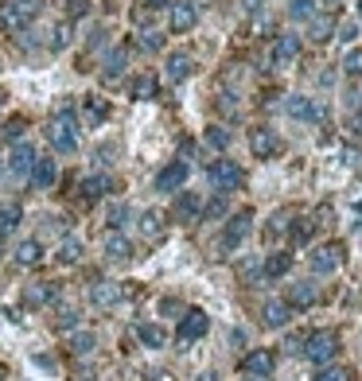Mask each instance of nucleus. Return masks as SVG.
Listing matches in <instances>:
<instances>
[{
  "instance_id": "f257e3e1",
  "label": "nucleus",
  "mask_w": 362,
  "mask_h": 381,
  "mask_svg": "<svg viewBox=\"0 0 362 381\" xmlns=\"http://www.w3.org/2000/svg\"><path fill=\"white\" fill-rule=\"evenodd\" d=\"M47 140L55 144V152H63V156L79 148V125H74V113H70V109H59V113L51 117Z\"/></svg>"
},
{
  "instance_id": "f03ea898",
  "label": "nucleus",
  "mask_w": 362,
  "mask_h": 381,
  "mask_svg": "<svg viewBox=\"0 0 362 381\" xmlns=\"http://www.w3.org/2000/svg\"><path fill=\"white\" fill-rule=\"evenodd\" d=\"M206 179H211V187H215V191L230 195V191H238V187L245 183V171L234 164V160H215V164L206 167Z\"/></svg>"
},
{
  "instance_id": "7ed1b4c3",
  "label": "nucleus",
  "mask_w": 362,
  "mask_h": 381,
  "mask_svg": "<svg viewBox=\"0 0 362 381\" xmlns=\"http://www.w3.org/2000/svg\"><path fill=\"white\" fill-rule=\"evenodd\" d=\"M335 354H339V335L335 331H312L308 339H304V358L315 362V366L331 362Z\"/></svg>"
},
{
  "instance_id": "20e7f679",
  "label": "nucleus",
  "mask_w": 362,
  "mask_h": 381,
  "mask_svg": "<svg viewBox=\"0 0 362 381\" xmlns=\"http://www.w3.org/2000/svg\"><path fill=\"white\" fill-rule=\"evenodd\" d=\"M35 16H40V0H8L0 8V24L4 28H28Z\"/></svg>"
},
{
  "instance_id": "39448f33",
  "label": "nucleus",
  "mask_w": 362,
  "mask_h": 381,
  "mask_svg": "<svg viewBox=\"0 0 362 381\" xmlns=\"http://www.w3.org/2000/svg\"><path fill=\"white\" fill-rule=\"evenodd\" d=\"M172 8V16H167V28L176 31V35H183V31H191L199 24V8L195 0H176V4H167Z\"/></svg>"
},
{
  "instance_id": "423d86ee",
  "label": "nucleus",
  "mask_w": 362,
  "mask_h": 381,
  "mask_svg": "<svg viewBox=\"0 0 362 381\" xmlns=\"http://www.w3.org/2000/svg\"><path fill=\"white\" fill-rule=\"evenodd\" d=\"M308 264H312V273H320V276H327V273H335L343 264V245L339 242H331V245H320L312 257H308Z\"/></svg>"
},
{
  "instance_id": "0eeeda50",
  "label": "nucleus",
  "mask_w": 362,
  "mask_h": 381,
  "mask_svg": "<svg viewBox=\"0 0 362 381\" xmlns=\"http://www.w3.org/2000/svg\"><path fill=\"white\" fill-rule=\"evenodd\" d=\"M273 370H277L273 350H249L242 358V373H249V378H273Z\"/></svg>"
},
{
  "instance_id": "6e6552de",
  "label": "nucleus",
  "mask_w": 362,
  "mask_h": 381,
  "mask_svg": "<svg viewBox=\"0 0 362 381\" xmlns=\"http://www.w3.org/2000/svg\"><path fill=\"white\" fill-rule=\"evenodd\" d=\"M206 327H211V319H206L203 307H191V312H183V323H179V342H195L206 335Z\"/></svg>"
},
{
  "instance_id": "1a4fd4ad",
  "label": "nucleus",
  "mask_w": 362,
  "mask_h": 381,
  "mask_svg": "<svg viewBox=\"0 0 362 381\" xmlns=\"http://www.w3.org/2000/svg\"><path fill=\"white\" fill-rule=\"evenodd\" d=\"M249 152H254L257 160H273L277 152H281V140H277V133L273 128H254V133H249Z\"/></svg>"
},
{
  "instance_id": "9d476101",
  "label": "nucleus",
  "mask_w": 362,
  "mask_h": 381,
  "mask_svg": "<svg viewBox=\"0 0 362 381\" xmlns=\"http://www.w3.org/2000/svg\"><path fill=\"white\" fill-rule=\"evenodd\" d=\"M273 67L277 70H284V67H293L296 59H300V35H277V43H273Z\"/></svg>"
},
{
  "instance_id": "9b49d317",
  "label": "nucleus",
  "mask_w": 362,
  "mask_h": 381,
  "mask_svg": "<svg viewBox=\"0 0 362 381\" xmlns=\"http://www.w3.org/2000/svg\"><path fill=\"white\" fill-rule=\"evenodd\" d=\"M249 226H254V210H238L222 234V249H238L245 242V234H249Z\"/></svg>"
},
{
  "instance_id": "f8f14e48",
  "label": "nucleus",
  "mask_w": 362,
  "mask_h": 381,
  "mask_svg": "<svg viewBox=\"0 0 362 381\" xmlns=\"http://www.w3.org/2000/svg\"><path fill=\"white\" fill-rule=\"evenodd\" d=\"M288 117L315 125V121H323V105L312 101V98H304V94H293V98H288Z\"/></svg>"
},
{
  "instance_id": "ddd939ff",
  "label": "nucleus",
  "mask_w": 362,
  "mask_h": 381,
  "mask_svg": "<svg viewBox=\"0 0 362 381\" xmlns=\"http://www.w3.org/2000/svg\"><path fill=\"white\" fill-rule=\"evenodd\" d=\"M35 148L28 144V140H16V144H12V160H8V167H12V176H31V167H35Z\"/></svg>"
},
{
  "instance_id": "4468645a",
  "label": "nucleus",
  "mask_w": 362,
  "mask_h": 381,
  "mask_svg": "<svg viewBox=\"0 0 362 381\" xmlns=\"http://www.w3.org/2000/svg\"><path fill=\"white\" fill-rule=\"evenodd\" d=\"M109 187H113V179H109V176H86V179L79 183V198H82L86 206H94L98 198H106Z\"/></svg>"
},
{
  "instance_id": "2eb2a0df",
  "label": "nucleus",
  "mask_w": 362,
  "mask_h": 381,
  "mask_svg": "<svg viewBox=\"0 0 362 381\" xmlns=\"http://www.w3.org/2000/svg\"><path fill=\"white\" fill-rule=\"evenodd\" d=\"M183 183H187V164H183V160L167 164L164 171L156 176V191H179Z\"/></svg>"
},
{
  "instance_id": "dca6fc26",
  "label": "nucleus",
  "mask_w": 362,
  "mask_h": 381,
  "mask_svg": "<svg viewBox=\"0 0 362 381\" xmlns=\"http://www.w3.org/2000/svg\"><path fill=\"white\" fill-rule=\"evenodd\" d=\"M191 70H195V59H191L187 51H176V55H167V70H164L167 82H183Z\"/></svg>"
},
{
  "instance_id": "f3484780",
  "label": "nucleus",
  "mask_w": 362,
  "mask_h": 381,
  "mask_svg": "<svg viewBox=\"0 0 362 381\" xmlns=\"http://www.w3.org/2000/svg\"><path fill=\"white\" fill-rule=\"evenodd\" d=\"M31 187H40V191H51L55 187V160L40 156L35 167H31Z\"/></svg>"
},
{
  "instance_id": "a211bd4d",
  "label": "nucleus",
  "mask_w": 362,
  "mask_h": 381,
  "mask_svg": "<svg viewBox=\"0 0 362 381\" xmlns=\"http://www.w3.org/2000/svg\"><path fill=\"white\" fill-rule=\"evenodd\" d=\"M288 315H293L288 300H269V303H265V327H284Z\"/></svg>"
},
{
  "instance_id": "6ab92c4d",
  "label": "nucleus",
  "mask_w": 362,
  "mask_h": 381,
  "mask_svg": "<svg viewBox=\"0 0 362 381\" xmlns=\"http://www.w3.org/2000/svg\"><path fill=\"white\" fill-rule=\"evenodd\" d=\"M203 214V203H199L195 191H183V198L176 203V218H183V222H195V218Z\"/></svg>"
},
{
  "instance_id": "aec40b11",
  "label": "nucleus",
  "mask_w": 362,
  "mask_h": 381,
  "mask_svg": "<svg viewBox=\"0 0 362 381\" xmlns=\"http://www.w3.org/2000/svg\"><path fill=\"white\" fill-rule=\"evenodd\" d=\"M90 300L98 303V307H113V303L121 300V288L117 284H94V288H90Z\"/></svg>"
},
{
  "instance_id": "412c9836",
  "label": "nucleus",
  "mask_w": 362,
  "mask_h": 381,
  "mask_svg": "<svg viewBox=\"0 0 362 381\" xmlns=\"http://www.w3.org/2000/svg\"><path fill=\"white\" fill-rule=\"evenodd\" d=\"M288 269H293V253H269V261H265L261 273L269 276V280H277V276H284Z\"/></svg>"
},
{
  "instance_id": "4be33fe9",
  "label": "nucleus",
  "mask_w": 362,
  "mask_h": 381,
  "mask_svg": "<svg viewBox=\"0 0 362 381\" xmlns=\"http://www.w3.org/2000/svg\"><path fill=\"white\" fill-rule=\"evenodd\" d=\"M315 296H320V292H315V284L304 280V284H296L293 292H288V307H312Z\"/></svg>"
},
{
  "instance_id": "5701e85b",
  "label": "nucleus",
  "mask_w": 362,
  "mask_h": 381,
  "mask_svg": "<svg viewBox=\"0 0 362 381\" xmlns=\"http://www.w3.org/2000/svg\"><path fill=\"white\" fill-rule=\"evenodd\" d=\"M82 109H86V121H90V125H101V121L109 117V105H106V98H98V94H90V98L82 101Z\"/></svg>"
},
{
  "instance_id": "b1692460",
  "label": "nucleus",
  "mask_w": 362,
  "mask_h": 381,
  "mask_svg": "<svg viewBox=\"0 0 362 381\" xmlns=\"http://www.w3.org/2000/svg\"><path fill=\"white\" fill-rule=\"evenodd\" d=\"M106 253L113 257V261H129V257H133V245H129V237L109 234V237H106Z\"/></svg>"
},
{
  "instance_id": "393cba45",
  "label": "nucleus",
  "mask_w": 362,
  "mask_h": 381,
  "mask_svg": "<svg viewBox=\"0 0 362 381\" xmlns=\"http://www.w3.org/2000/svg\"><path fill=\"white\" fill-rule=\"evenodd\" d=\"M82 261V242L79 237H63L59 242V264H79Z\"/></svg>"
},
{
  "instance_id": "a878e982",
  "label": "nucleus",
  "mask_w": 362,
  "mask_h": 381,
  "mask_svg": "<svg viewBox=\"0 0 362 381\" xmlns=\"http://www.w3.org/2000/svg\"><path fill=\"white\" fill-rule=\"evenodd\" d=\"M16 226H20V206H16V203L0 206V237H8Z\"/></svg>"
},
{
  "instance_id": "bb28decb",
  "label": "nucleus",
  "mask_w": 362,
  "mask_h": 381,
  "mask_svg": "<svg viewBox=\"0 0 362 381\" xmlns=\"http://www.w3.org/2000/svg\"><path fill=\"white\" fill-rule=\"evenodd\" d=\"M137 339L145 342V346H152V350H160V346H164V339H167V335L160 331V327H152V323H140V327H137Z\"/></svg>"
},
{
  "instance_id": "cd10ccee",
  "label": "nucleus",
  "mask_w": 362,
  "mask_h": 381,
  "mask_svg": "<svg viewBox=\"0 0 362 381\" xmlns=\"http://www.w3.org/2000/svg\"><path fill=\"white\" fill-rule=\"evenodd\" d=\"M308 24H312V40H315V43H327V40H331V31H335V20H331V16H312Z\"/></svg>"
},
{
  "instance_id": "c85d7f7f",
  "label": "nucleus",
  "mask_w": 362,
  "mask_h": 381,
  "mask_svg": "<svg viewBox=\"0 0 362 381\" xmlns=\"http://www.w3.org/2000/svg\"><path fill=\"white\" fill-rule=\"evenodd\" d=\"M133 98H137V101L156 98V78H152V74H140V78H133Z\"/></svg>"
},
{
  "instance_id": "c756f323",
  "label": "nucleus",
  "mask_w": 362,
  "mask_h": 381,
  "mask_svg": "<svg viewBox=\"0 0 362 381\" xmlns=\"http://www.w3.org/2000/svg\"><path fill=\"white\" fill-rule=\"evenodd\" d=\"M16 261H20V264H40V261H43L40 242H20V249H16Z\"/></svg>"
},
{
  "instance_id": "7c9ffc66",
  "label": "nucleus",
  "mask_w": 362,
  "mask_h": 381,
  "mask_svg": "<svg viewBox=\"0 0 362 381\" xmlns=\"http://www.w3.org/2000/svg\"><path fill=\"white\" fill-rule=\"evenodd\" d=\"M51 300V284H31L28 292H24V303L28 307H40V303H47Z\"/></svg>"
},
{
  "instance_id": "2f4dec72",
  "label": "nucleus",
  "mask_w": 362,
  "mask_h": 381,
  "mask_svg": "<svg viewBox=\"0 0 362 381\" xmlns=\"http://www.w3.org/2000/svg\"><path fill=\"white\" fill-rule=\"evenodd\" d=\"M140 230H145L148 237H160L164 234V218H160L156 210H148V214H140Z\"/></svg>"
},
{
  "instance_id": "473e14b6",
  "label": "nucleus",
  "mask_w": 362,
  "mask_h": 381,
  "mask_svg": "<svg viewBox=\"0 0 362 381\" xmlns=\"http://www.w3.org/2000/svg\"><path fill=\"white\" fill-rule=\"evenodd\" d=\"M288 16H293V20H312L315 16V0H293V8H288Z\"/></svg>"
},
{
  "instance_id": "72a5a7b5",
  "label": "nucleus",
  "mask_w": 362,
  "mask_h": 381,
  "mask_svg": "<svg viewBox=\"0 0 362 381\" xmlns=\"http://www.w3.org/2000/svg\"><path fill=\"white\" fill-rule=\"evenodd\" d=\"M312 230H315L312 218H296V226H293V242H296V245L312 242Z\"/></svg>"
},
{
  "instance_id": "f704fd0d",
  "label": "nucleus",
  "mask_w": 362,
  "mask_h": 381,
  "mask_svg": "<svg viewBox=\"0 0 362 381\" xmlns=\"http://www.w3.org/2000/svg\"><path fill=\"white\" fill-rule=\"evenodd\" d=\"M293 230V214L288 210H281V214H273V222H269V237H281Z\"/></svg>"
},
{
  "instance_id": "c9c22d12",
  "label": "nucleus",
  "mask_w": 362,
  "mask_h": 381,
  "mask_svg": "<svg viewBox=\"0 0 362 381\" xmlns=\"http://www.w3.org/2000/svg\"><path fill=\"white\" fill-rule=\"evenodd\" d=\"M343 70H347L351 78H362V47L347 51V59H343Z\"/></svg>"
},
{
  "instance_id": "e433bc0d",
  "label": "nucleus",
  "mask_w": 362,
  "mask_h": 381,
  "mask_svg": "<svg viewBox=\"0 0 362 381\" xmlns=\"http://www.w3.org/2000/svg\"><path fill=\"white\" fill-rule=\"evenodd\" d=\"M117 74H125V51H113V55L106 59V78L113 82Z\"/></svg>"
},
{
  "instance_id": "4c0bfd02",
  "label": "nucleus",
  "mask_w": 362,
  "mask_h": 381,
  "mask_svg": "<svg viewBox=\"0 0 362 381\" xmlns=\"http://www.w3.org/2000/svg\"><path fill=\"white\" fill-rule=\"evenodd\" d=\"M206 144L222 152V148H230V133H226V128H218V125H211V128H206Z\"/></svg>"
},
{
  "instance_id": "58836bf2",
  "label": "nucleus",
  "mask_w": 362,
  "mask_h": 381,
  "mask_svg": "<svg viewBox=\"0 0 362 381\" xmlns=\"http://www.w3.org/2000/svg\"><path fill=\"white\" fill-rule=\"evenodd\" d=\"M315 381H354V373L347 370V366H327V370H320Z\"/></svg>"
},
{
  "instance_id": "ea45409f",
  "label": "nucleus",
  "mask_w": 362,
  "mask_h": 381,
  "mask_svg": "<svg viewBox=\"0 0 362 381\" xmlns=\"http://www.w3.org/2000/svg\"><path fill=\"white\" fill-rule=\"evenodd\" d=\"M70 350L74 354H94V335H74V342H70Z\"/></svg>"
},
{
  "instance_id": "a19ab883",
  "label": "nucleus",
  "mask_w": 362,
  "mask_h": 381,
  "mask_svg": "<svg viewBox=\"0 0 362 381\" xmlns=\"http://www.w3.org/2000/svg\"><path fill=\"white\" fill-rule=\"evenodd\" d=\"M51 35H55V40H51V47H55V51H63V47L70 43V24H59V28L51 31Z\"/></svg>"
},
{
  "instance_id": "79ce46f5",
  "label": "nucleus",
  "mask_w": 362,
  "mask_h": 381,
  "mask_svg": "<svg viewBox=\"0 0 362 381\" xmlns=\"http://www.w3.org/2000/svg\"><path fill=\"white\" fill-rule=\"evenodd\" d=\"M140 47H145V51H160V47H164V40H160L156 31H145V35H140Z\"/></svg>"
},
{
  "instance_id": "37998d69",
  "label": "nucleus",
  "mask_w": 362,
  "mask_h": 381,
  "mask_svg": "<svg viewBox=\"0 0 362 381\" xmlns=\"http://www.w3.org/2000/svg\"><path fill=\"white\" fill-rule=\"evenodd\" d=\"M55 323H59V331H70V327L79 323V312H74V307H67V312H63V315H59V319H55Z\"/></svg>"
},
{
  "instance_id": "c03bdc74",
  "label": "nucleus",
  "mask_w": 362,
  "mask_h": 381,
  "mask_svg": "<svg viewBox=\"0 0 362 381\" xmlns=\"http://www.w3.org/2000/svg\"><path fill=\"white\" fill-rule=\"evenodd\" d=\"M347 128H351L354 137H359V140H362V105H359V109H354L351 117H347Z\"/></svg>"
},
{
  "instance_id": "a18cd8bd",
  "label": "nucleus",
  "mask_w": 362,
  "mask_h": 381,
  "mask_svg": "<svg viewBox=\"0 0 362 381\" xmlns=\"http://www.w3.org/2000/svg\"><path fill=\"white\" fill-rule=\"evenodd\" d=\"M20 133H24V117H12L8 128H4V137H8V140H20Z\"/></svg>"
},
{
  "instance_id": "49530a36",
  "label": "nucleus",
  "mask_w": 362,
  "mask_h": 381,
  "mask_svg": "<svg viewBox=\"0 0 362 381\" xmlns=\"http://www.w3.org/2000/svg\"><path fill=\"white\" fill-rule=\"evenodd\" d=\"M70 20H79V16H86V12H90V0H70Z\"/></svg>"
},
{
  "instance_id": "de8ad7c7",
  "label": "nucleus",
  "mask_w": 362,
  "mask_h": 381,
  "mask_svg": "<svg viewBox=\"0 0 362 381\" xmlns=\"http://www.w3.org/2000/svg\"><path fill=\"white\" fill-rule=\"evenodd\" d=\"M203 214H206V218H222V214H226V198H215V203L206 206Z\"/></svg>"
},
{
  "instance_id": "09e8293b",
  "label": "nucleus",
  "mask_w": 362,
  "mask_h": 381,
  "mask_svg": "<svg viewBox=\"0 0 362 381\" xmlns=\"http://www.w3.org/2000/svg\"><path fill=\"white\" fill-rule=\"evenodd\" d=\"M125 218H129V210H125V206H117V210H113V218H109V222H113V230H121V226H125Z\"/></svg>"
},
{
  "instance_id": "8fccbe9b",
  "label": "nucleus",
  "mask_w": 362,
  "mask_h": 381,
  "mask_svg": "<svg viewBox=\"0 0 362 381\" xmlns=\"http://www.w3.org/2000/svg\"><path fill=\"white\" fill-rule=\"evenodd\" d=\"M315 4H323V8H327V12H335V8H339V4H343V0H315Z\"/></svg>"
},
{
  "instance_id": "3c124183",
  "label": "nucleus",
  "mask_w": 362,
  "mask_h": 381,
  "mask_svg": "<svg viewBox=\"0 0 362 381\" xmlns=\"http://www.w3.org/2000/svg\"><path fill=\"white\" fill-rule=\"evenodd\" d=\"M164 4H172V0H148V8H164Z\"/></svg>"
},
{
  "instance_id": "603ef678",
  "label": "nucleus",
  "mask_w": 362,
  "mask_h": 381,
  "mask_svg": "<svg viewBox=\"0 0 362 381\" xmlns=\"http://www.w3.org/2000/svg\"><path fill=\"white\" fill-rule=\"evenodd\" d=\"M152 381H172V378H167V373H156V378H152Z\"/></svg>"
},
{
  "instance_id": "864d4df0",
  "label": "nucleus",
  "mask_w": 362,
  "mask_h": 381,
  "mask_svg": "<svg viewBox=\"0 0 362 381\" xmlns=\"http://www.w3.org/2000/svg\"><path fill=\"white\" fill-rule=\"evenodd\" d=\"M359 16H362V0H359Z\"/></svg>"
}]
</instances>
